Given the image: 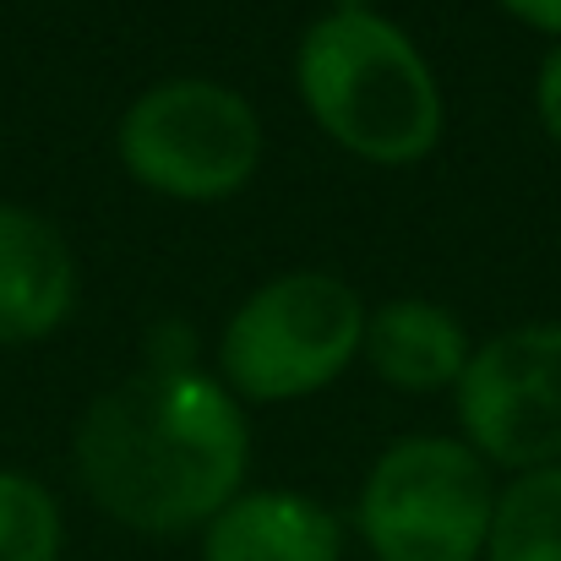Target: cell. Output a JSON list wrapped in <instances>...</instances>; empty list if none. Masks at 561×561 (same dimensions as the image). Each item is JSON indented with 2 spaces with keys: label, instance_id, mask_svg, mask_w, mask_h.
Returning a JSON list of instances; mask_svg holds the SVG:
<instances>
[{
  "label": "cell",
  "instance_id": "1",
  "mask_svg": "<svg viewBox=\"0 0 561 561\" xmlns=\"http://www.w3.org/2000/svg\"><path fill=\"white\" fill-rule=\"evenodd\" d=\"M251 463L245 403L207 371H137L88 403L71 469L99 513L137 535L207 529Z\"/></svg>",
  "mask_w": 561,
  "mask_h": 561
},
{
  "label": "cell",
  "instance_id": "2",
  "mask_svg": "<svg viewBox=\"0 0 561 561\" xmlns=\"http://www.w3.org/2000/svg\"><path fill=\"white\" fill-rule=\"evenodd\" d=\"M311 121L355 159L403 170L442 142V88L414 38L381 11H328L295 49Z\"/></svg>",
  "mask_w": 561,
  "mask_h": 561
},
{
  "label": "cell",
  "instance_id": "3",
  "mask_svg": "<svg viewBox=\"0 0 561 561\" xmlns=\"http://www.w3.org/2000/svg\"><path fill=\"white\" fill-rule=\"evenodd\" d=\"M366 339L360 295L322 267L284 273L262 284L224 322L218 366L240 403H289L311 398L350 371Z\"/></svg>",
  "mask_w": 561,
  "mask_h": 561
},
{
  "label": "cell",
  "instance_id": "4",
  "mask_svg": "<svg viewBox=\"0 0 561 561\" xmlns=\"http://www.w3.org/2000/svg\"><path fill=\"white\" fill-rule=\"evenodd\" d=\"M491 513V463L453 436L392 442L360 485V535L376 561H480Z\"/></svg>",
  "mask_w": 561,
  "mask_h": 561
},
{
  "label": "cell",
  "instance_id": "5",
  "mask_svg": "<svg viewBox=\"0 0 561 561\" xmlns=\"http://www.w3.org/2000/svg\"><path fill=\"white\" fill-rule=\"evenodd\" d=\"M121 164L131 181L175 202H224L262 164V121L251 99L207 77H170L121 115Z\"/></svg>",
  "mask_w": 561,
  "mask_h": 561
},
{
  "label": "cell",
  "instance_id": "6",
  "mask_svg": "<svg viewBox=\"0 0 561 561\" xmlns=\"http://www.w3.org/2000/svg\"><path fill=\"white\" fill-rule=\"evenodd\" d=\"M463 442L513 474L561 463V328L529 322L485 339L453 387Z\"/></svg>",
  "mask_w": 561,
  "mask_h": 561
},
{
  "label": "cell",
  "instance_id": "7",
  "mask_svg": "<svg viewBox=\"0 0 561 561\" xmlns=\"http://www.w3.org/2000/svg\"><path fill=\"white\" fill-rule=\"evenodd\" d=\"M77 306V256L60 229L0 202V344L49 339Z\"/></svg>",
  "mask_w": 561,
  "mask_h": 561
},
{
  "label": "cell",
  "instance_id": "8",
  "mask_svg": "<svg viewBox=\"0 0 561 561\" xmlns=\"http://www.w3.org/2000/svg\"><path fill=\"white\" fill-rule=\"evenodd\" d=\"M202 561H344V529L300 491H240L202 529Z\"/></svg>",
  "mask_w": 561,
  "mask_h": 561
},
{
  "label": "cell",
  "instance_id": "9",
  "mask_svg": "<svg viewBox=\"0 0 561 561\" xmlns=\"http://www.w3.org/2000/svg\"><path fill=\"white\" fill-rule=\"evenodd\" d=\"M360 355L398 392H442V387H458L474 350H469L463 322L447 306L403 295V300H387V306L366 311Z\"/></svg>",
  "mask_w": 561,
  "mask_h": 561
},
{
  "label": "cell",
  "instance_id": "10",
  "mask_svg": "<svg viewBox=\"0 0 561 561\" xmlns=\"http://www.w3.org/2000/svg\"><path fill=\"white\" fill-rule=\"evenodd\" d=\"M485 561H561V463L513 474L496 491Z\"/></svg>",
  "mask_w": 561,
  "mask_h": 561
},
{
  "label": "cell",
  "instance_id": "11",
  "mask_svg": "<svg viewBox=\"0 0 561 561\" xmlns=\"http://www.w3.org/2000/svg\"><path fill=\"white\" fill-rule=\"evenodd\" d=\"M60 557V507L55 496L16 469H0V561Z\"/></svg>",
  "mask_w": 561,
  "mask_h": 561
},
{
  "label": "cell",
  "instance_id": "12",
  "mask_svg": "<svg viewBox=\"0 0 561 561\" xmlns=\"http://www.w3.org/2000/svg\"><path fill=\"white\" fill-rule=\"evenodd\" d=\"M191 360H196V339H191L186 322L181 317L153 322V333H148V371H196Z\"/></svg>",
  "mask_w": 561,
  "mask_h": 561
},
{
  "label": "cell",
  "instance_id": "13",
  "mask_svg": "<svg viewBox=\"0 0 561 561\" xmlns=\"http://www.w3.org/2000/svg\"><path fill=\"white\" fill-rule=\"evenodd\" d=\"M535 115H540L546 137L561 142V44H551V55L535 71Z\"/></svg>",
  "mask_w": 561,
  "mask_h": 561
},
{
  "label": "cell",
  "instance_id": "14",
  "mask_svg": "<svg viewBox=\"0 0 561 561\" xmlns=\"http://www.w3.org/2000/svg\"><path fill=\"white\" fill-rule=\"evenodd\" d=\"M513 22H524V27H535V33H551L561 44V0H496Z\"/></svg>",
  "mask_w": 561,
  "mask_h": 561
},
{
  "label": "cell",
  "instance_id": "15",
  "mask_svg": "<svg viewBox=\"0 0 561 561\" xmlns=\"http://www.w3.org/2000/svg\"><path fill=\"white\" fill-rule=\"evenodd\" d=\"M376 0H333V11H371Z\"/></svg>",
  "mask_w": 561,
  "mask_h": 561
}]
</instances>
